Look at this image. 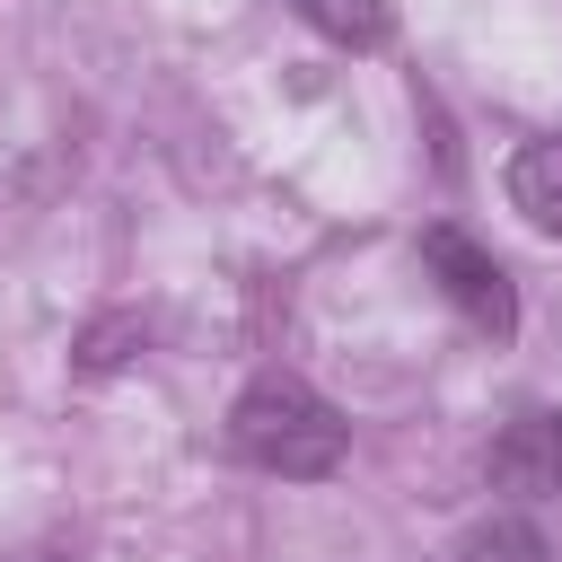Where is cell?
Listing matches in <instances>:
<instances>
[{"label":"cell","instance_id":"1","mask_svg":"<svg viewBox=\"0 0 562 562\" xmlns=\"http://www.w3.org/2000/svg\"><path fill=\"white\" fill-rule=\"evenodd\" d=\"M228 448L255 465V474H281V483H325L351 448V422L307 386V378H255L237 404H228Z\"/></svg>","mask_w":562,"mask_h":562},{"label":"cell","instance_id":"2","mask_svg":"<svg viewBox=\"0 0 562 562\" xmlns=\"http://www.w3.org/2000/svg\"><path fill=\"white\" fill-rule=\"evenodd\" d=\"M422 272L448 290V307H457L474 334H509V325H518L509 272H501V263H492L465 228H448V220H439V228H422Z\"/></svg>","mask_w":562,"mask_h":562},{"label":"cell","instance_id":"3","mask_svg":"<svg viewBox=\"0 0 562 562\" xmlns=\"http://www.w3.org/2000/svg\"><path fill=\"white\" fill-rule=\"evenodd\" d=\"M483 465H492V483H501V492L553 501V492H562V413H553V404H527V413H509Z\"/></svg>","mask_w":562,"mask_h":562},{"label":"cell","instance_id":"4","mask_svg":"<svg viewBox=\"0 0 562 562\" xmlns=\"http://www.w3.org/2000/svg\"><path fill=\"white\" fill-rule=\"evenodd\" d=\"M509 211H527V228L562 237V140H527L509 158Z\"/></svg>","mask_w":562,"mask_h":562},{"label":"cell","instance_id":"5","mask_svg":"<svg viewBox=\"0 0 562 562\" xmlns=\"http://www.w3.org/2000/svg\"><path fill=\"white\" fill-rule=\"evenodd\" d=\"M299 18H307L325 44H342V53H378L386 26H395L386 0H299Z\"/></svg>","mask_w":562,"mask_h":562},{"label":"cell","instance_id":"6","mask_svg":"<svg viewBox=\"0 0 562 562\" xmlns=\"http://www.w3.org/2000/svg\"><path fill=\"white\" fill-rule=\"evenodd\" d=\"M457 562H553V544L536 518H483V527H465Z\"/></svg>","mask_w":562,"mask_h":562},{"label":"cell","instance_id":"7","mask_svg":"<svg viewBox=\"0 0 562 562\" xmlns=\"http://www.w3.org/2000/svg\"><path fill=\"white\" fill-rule=\"evenodd\" d=\"M35 562H61V553H35Z\"/></svg>","mask_w":562,"mask_h":562}]
</instances>
